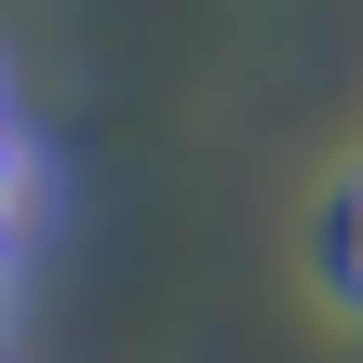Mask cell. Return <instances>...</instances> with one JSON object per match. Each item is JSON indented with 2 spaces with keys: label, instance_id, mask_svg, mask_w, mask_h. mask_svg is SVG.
Returning a JSON list of instances; mask_svg holds the SVG:
<instances>
[{
  "label": "cell",
  "instance_id": "cell-1",
  "mask_svg": "<svg viewBox=\"0 0 363 363\" xmlns=\"http://www.w3.org/2000/svg\"><path fill=\"white\" fill-rule=\"evenodd\" d=\"M40 216H54V162H40V135L0 108V269L40 242Z\"/></svg>",
  "mask_w": 363,
  "mask_h": 363
},
{
  "label": "cell",
  "instance_id": "cell-2",
  "mask_svg": "<svg viewBox=\"0 0 363 363\" xmlns=\"http://www.w3.org/2000/svg\"><path fill=\"white\" fill-rule=\"evenodd\" d=\"M310 269H323V296L363 323V162L323 189V216H310Z\"/></svg>",
  "mask_w": 363,
  "mask_h": 363
}]
</instances>
